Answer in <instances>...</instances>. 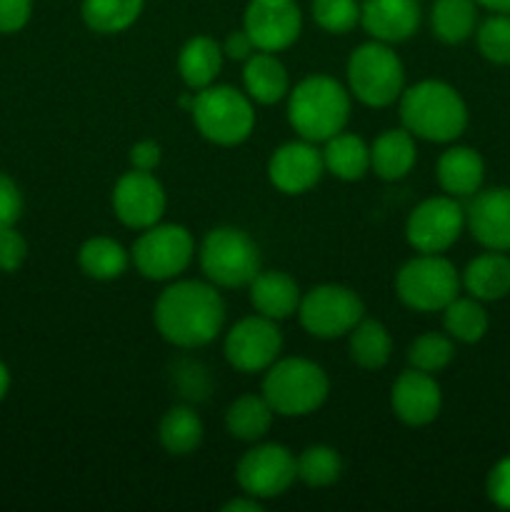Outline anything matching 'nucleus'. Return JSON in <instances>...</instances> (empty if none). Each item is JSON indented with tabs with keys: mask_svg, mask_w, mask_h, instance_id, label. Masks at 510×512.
I'll return each mask as SVG.
<instances>
[{
	"mask_svg": "<svg viewBox=\"0 0 510 512\" xmlns=\"http://www.w3.org/2000/svg\"><path fill=\"white\" fill-rule=\"evenodd\" d=\"M153 320L175 348H203L223 330L225 300L208 280H175L155 300Z\"/></svg>",
	"mask_w": 510,
	"mask_h": 512,
	"instance_id": "nucleus-1",
	"label": "nucleus"
},
{
	"mask_svg": "<svg viewBox=\"0 0 510 512\" xmlns=\"http://www.w3.org/2000/svg\"><path fill=\"white\" fill-rule=\"evenodd\" d=\"M400 120L410 135L428 143H453L468 128V105L453 85L420 80L398 100Z\"/></svg>",
	"mask_w": 510,
	"mask_h": 512,
	"instance_id": "nucleus-2",
	"label": "nucleus"
},
{
	"mask_svg": "<svg viewBox=\"0 0 510 512\" xmlns=\"http://www.w3.org/2000/svg\"><path fill=\"white\" fill-rule=\"evenodd\" d=\"M350 118V90L330 75H308L288 93V123L298 138L325 143L343 133Z\"/></svg>",
	"mask_w": 510,
	"mask_h": 512,
	"instance_id": "nucleus-3",
	"label": "nucleus"
},
{
	"mask_svg": "<svg viewBox=\"0 0 510 512\" xmlns=\"http://www.w3.org/2000/svg\"><path fill=\"white\" fill-rule=\"evenodd\" d=\"M330 380L318 363L305 358H278L263 378V398L275 415L303 418L328 400Z\"/></svg>",
	"mask_w": 510,
	"mask_h": 512,
	"instance_id": "nucleus-4",
	"label": "nucleus"
},
{
	"mask_svg": "<svg viewBox=\"0 0 510 512\" xmlns=\"http://www.w3.org/2000/svg\"><path fill=\"white\" fill-rule=\"evenodd\" d=\"M348 90L368 108H388L405 90V68L388 43L370 40L358 45L348 58Z\"/></svg>",
	"mask_w": 510,
	"mask_h": 512,
	"instance_id": "nucleus-5",
	"label": "nucleus"
},
{
	"mask_svg": "<svg viewBox=\"0 0 510 512\" xmlns=\"http://www.w3.org/2000/svg\"><path fill=\"white\" fill-rule=\"evenodd\" d=\"M190 115L205 140L215 145H240L255 128V108L248 93L230 85H208L195 93Z\"/></svg>",
	"mask_w": 510,
	"mask_h": 512,
	"instance_id": "nucleus-6",
	"label": "nucleus"
},
{
	"mask_svg": "<svg viewBox=\"0 0 510 512\" xmlns=\"http://www.w3.org/2000/svg\"><path fill=\"white\" fill-rule=\"evenodd\" d=\"M200 270L215 288H245L260 273V250L245 230L213 228L198 250Z\"/></svg>",
	"mask_w": 510,
	"mask_h": 512,
	"instance_id": "nucleus-7",
	"label": "nucleus"
},
{
	"mask_svg": "<svg viewBox=\"0 0 510 512\" xmlns=\"http://www.w3.org/2000/svg\"><path fill=\"white\" fill-rule=\"evenodd\" d=\"M460 273L443 253H418L395 275V293L415 313H440L460 295Z\"/></svg>",
	"mask_w": 510,
	"mask_h": 512,
	"instance_id": "nucleus-8",
	"label": "nucleus"
},
{
	"mask_svg": "<svg viewBox=\"0 0 510 512\" xmlns=\"http://www.w3.org/2000/svg\"><path fill=\"white\" fill-rule=\"evenodd\" d=\"M195 258V240L188 228L175 223H155L138 235L130 250L135 270L143 278L165 283L188 270Z\"/></svg>",
	"mask_w": 510,
	"mask_h": 512,
	"instance_id": "nucleus-9",
	"label": "nucleus"
},
{
	"mask_svg": "<svg viewBox=\"0 0 510 512\" xmlns=\"http://www.w3.org/2000/svg\"><path fill=\"white\" fill-rule=\"evenodd\" d=\"M300 325L308 335L333 340L348 335L365 318V305L355 290L325 283L308 290L298 305Z\"/></svg>",
	"mask_w": 510,
	"mask_h": 512,
	"instance_id": "nucleus-10",
	"label": "nucleus"
},
{
	"mask_svg": "<svg viewBox=\"0 0 510 512\" xmlns=\"http://www.w3.org/2000/svg\"><path fill=\"white\" fill-rule=\"evenodd\" d=\"M280 350H283V333L278 320H270L260 313L238 320L228 330L223 343L230 368L245 375L265 373L280 358Z\"/></svg>",
	"mask_w": 510,
	"mask_h": 512,
	"instance_id": "nucleus-11",
	"label": "nucleus"
},
{
	"mask_svg": "<svg viewBox=\"0 0 510 512\" xmlns=\"http://www.w3.org/2000/svg\"><path fill=\"white\" fill-rule=\"evenodd\" d=\"M465 230V208L453 195L423 200L405 223V238L418 253H445Z\"/></svg>",
	"mask_w": 510,
	"mask_h": 512,
	"instance_id": "nucleus-12",
	"label": "nucleus"
},
{
	"mask_svg": "<svg viewBox=\"0 0 510 512\" xmlns=\"http://www.w3.org/2000/svg\"><path fill=\"white\" fill-rule=\"evenodd\" d=\"M235 480H238L240 490L253 498H280L298 480L295 455L278 443L255 445L238 460Z\"/></svg>",
	"mask_w": 510,
	"mask_h": 512,
	"instance_id": "nucleus-13",
	"label": "nucleus"
},
{
	"mask_svg": "<svg viewBox=\"0 0 510 512\" xmlns=\"http://www.w3.org/2000/svg\"><path fill=\"white\" fill-rule=\"evenodd\" d=\"M243 30L255 50L280 53L300 38L303 13L295 0H250L243 15Z\"/></svg>",
	"mask_w": 510,
	"mask_h": 512,
	"instance_id": "nucleus-14",
	"label": "nucleus"
},
{
	"mask_svg": "<svg viewBox=\"0 0 510 512\" xmlns=\"http://www.w3.org/2000/svg\"><path fill=\"white\" fill-rule=\"evenodd\" d=\"M165 203L163 183L145 170H128L113 188V213L125 228L145 230L160 223Z\"/></svg>",
	"mask_w": 510,
	"mask_h": 512,
	"instance_id": "nucleus-15",
	"label": "nucleus"
},
{
	"mask_svg": "<svg viewBox=\"0 0 510 512\" xmlns=\"http://www.w3.org/2000/svg\"><path fill=\"white\" fill-rule=\"evenodd\" d=\"M325 173L323 150L310 140H290L268 160V178L280 193L303 195L320 183Z\"/></svg>",
	"mask_w": 510,
	"mask_h": 512,
	"instance_id": "nucleus-16",
	"label": "nucleus"
},
{
	"mask_svg": "<svg viewBox=\"0 0 510 512\" xmlns=\"http://www.w3.org/2000/svg\"><path fill=\"white\" fill-rule=\"evenodd\" d=\"M390 408H393L395 418L410 428L430 425L443 408V393H440L438 380L423 370H403L390 388Z\"/></svg>",
	"mask_w": 510,
	"mask_h": 512,
	"instance_id": "nucleus-17",
	"label": "nucleus"
},
{
	"mask_svg": "<svg viewBox=\"0 0 510 512\" xmlns=\"http://www.w3.org/2000/svg\"><path fill=\"white\" fill-rule=\"evenodd\" d=\"M465 228L485 250L510 253V188H480L465 208Z\"/></svg>",
	"mask_w": 510,
	"mask_h": 512,
	"instance_id": "nucleus-18",
	"label": "nucleus"
},
{
	"mask_svg": "<svg viewBox=\"0 0 510 512\" xmlns=\"http://www.w3.org/2000/svg\"><path fill=\"white\" fill-rule=\"evenodd\" d=\"M360 25L365 33L380 43H403L420 28L418 0H363Z\"/></svg>",
	"mask_w": 510,
	"mask_h": 512,
	"instance_id": "nucleus-19",
	"label": "nucleus"
},
{
	"mask_svg": "<svg viewBox=\"0 0 510 512\" xmlns=\"http://www.w3.org/2000/svg\"><path fill=\"white\" fill-rule=\"evenodd\" d=\"M438 185L445 195L453 198H473L485 180V160L483 155L468 145H453L438 158Z\"/></svg>",
	"mask_w": 510,
	"mask_h": 512,
	"instance_id": "nucleus-20",
	"label": "nucleus"
},
{
	"mask_svg": "<svg viewBox=\"0 0 510 512\" xmlns=\"http://www.w3.org/2000/svg\"><path fill=\"white\" fill-rule=\"evenodd\" d=\"M248 288L255 313L270 320H285L290 315H298L303 295H300L298 283L283 270H265V273L260 270Z\"/></svg>",
	"mask_w": 510,
	"mask_h": 512,
	"instance_id": "nucleus-21",
	"label": "nucleus"
},
{
	"mask_svg": "<svg viewBox=\"0 0 510 512\" xmlns=\"http://www.w3.org/2000/svg\"><path fill=\"white\" fill-rule=\"evenodd\" d=\"M465 293L480 303H495L510 295V258L500 250H488L465 265L460 273Z\"/></svg>",
	"mask_w": 510,
	"mask_h": 512,
	"instance_id": "nucleus-22",
	"label": "nucleus"
},
{
	"mask_svg": "<svg viewBox=\"0 0 510 512\" xmlns=\"http://www.w3.org/2000/svg\"><path fill=\"white\" fill-rule=\"evenodd\" d=\"M418 160L415 135L405 128L383 130L370 145V170L383 180H403Z\"/></svg>",
	"mask_w": 510,
	"mask_h": 512,
	"instance_id": "nucleus-23",
	"label": "nucleus"
},
{
	"mask_svg": "<svg viewBox=\"0 0 510 512\" xmlns=\"http://www.w3.org/2000/svg\"><path fill=\"white\" fill-rule=\"evenodd\" d=\"M243 85L245 93L253 103L273 105L288 98L290 93V78L285 65L275 58V53H265V50H255L243 68Z\"/></svg>",
	"mask_w": 510,
	"mask_h": 512,
	"instance_id": "nucleus-24",
	"label": "nucleus"
},
{
	"mask_svg": "<svg viewBox=\"0 0 510 512\" xmlns=\"http://www.w3.org/2000/svg\"><path fill=\"white\" fill-rule=\"evenodd\" d=\"M223 48L218 40L208 38V35H195L188 43L180 48L178 53V73L183 83L188 85L193 93L208 88L215 83V78L223 70Z\"/></svg>",
	"mask_w": 510,
	"mask_h": 512,
	"instance_id": "nucleus-25",
	"label": "nucleus"
},
{
	"mask_svg": "<svg viewBox=\"0 0 510 512\" xmlns=\"http://www.w3.org/2000/svg\"><path fill=\"white\" fill-rule=\"evenodd\" d=\"M275 410L270 408L263 395H240L225 410V428L235 440L243 443H258L273 428Z\"/></svg>",
	"mask_w": 510,
	"mask_h": 512,
	"instance_id": "nucleus-26",
	"label": "nucleus"
},
{
	"mask_svg": "<svg viewBox=\"0 0 510 512\" xmlns=\"http://www.w3.org/2000/svg\"><path fill=\"white\" fill-rule=\"evenodd\" d=\"M325 173L345 183H355L370 170V145L355 133H338L325 140L323 148Z\"/></svg>",
	"mask_w": 510,
	"mask_h": 512,
	"instance_id": "nucleus-27",
	"label": "nucleus"
},
{
	"mask_svg": "<svg viewBox=\"0 0 510 512\" xmlns=\"http://www.w3.org/2000/svg\"><path fill=\"white\" fill-rule=\"evenodd\" d=\"M478 8L475 0H435L430 10L433 35L445 45H460L478 28Z\"/></svg>",
	"mask_w": 510,
	"mask_h": 512,
	"instance_id": "nucleus-28",
	"label": "nucleus"
},
{
	"mask_svg": "<svg viewBox=\"0 0 510 512\" xmlns=\"http://www.w3.org/2000/svg\"><path fill=\"white\" fill-rule=\"evenodd\" d=\"M158 438L170 455L183 458L195 453L203 443V420L188 405H173L160 420Z\"/></svg>",
	"mask_w": 510,
	"mask_h": 512,
	"instance_id": "nucleus-29",
	"label": "nucleus"
},
{
	"mask_svg": "<svg viewBox=\"0 0 510 512\" xmlns=\"http://www.w3.org/2000/svg\"><path fill=\"white\" fill-rule=\"evenodd\" d=\"M78 265L88 278L115 280L128 270L130 253L113 238L95 235L88 238L78 250Z\"/></svg>",
	"mask_w": 510,
	"mask_h": 512,
	"instance_id": "nucleus-30",
	"label": "nucleus"
},
{
	"mask_svg": "<svg viewBox=\"0 0 510 512\" xmlns=\"http://www.w3.org/2000/svg\"><path fill=\"white\" fill-rule=\"evenodd\" d=\"M350 360L365 370H380L393 355V338L378 320H360L348 333Z\"/></svg>",
	"mask_w": 510,
	"mask_h": 512,
	"instance_id": "nucleus-31",
	"label": "nucleus"
},
{
	"mask_svg": "<svg viewBox=\"0 0 510 512\" xmlns=\"http://www.w3.org/2000/svg\"><path fill=\"white\" fill-rule=\"evenodd\" d=\"M440 313H443L445 333L453 340H458V343H480L490 328L488 310H485L483 303H480L478 298H473V295H468V298H460L458 295V298L450 300Z\"/></svg>",
	"mask_w": 510,
	"mask_h": 512,
	"instance_id": "nucleus-32",
	"label": "nucleus"
},
{
	"mask_svg": "<svg viewBox=\"0 0 510 512\" xmlns=\"http://www.w3.org/2000/svg\"><path fill=\"white\" fill-rule=\"evenodd\" d=\"M145 0H83L80 15L93 33L115 35L128 30L143 13Z\"/></svg>",
	"mask_w": 510,
	"mask_h": 512,
	"instance_id": "nucleus-33",
	"label": "nucleus"
},
{
	"mask_svg": "<svg viewBox=\"0 0 510 512\" xmlns=\"http://www.w3.org/2000/svg\"><path fill=\"white\" fill-rule=\"evenodd\" d=\"M295 465H298V480L310 488H328L343 475V458L330 445H310L295 458Z\"/></svg>",
	"mask_w": 510,
	"mask_h": 512,
	"instance_id": "nucleus-34",
	"label": "nucleus"
},
{
	"mask_svg": "<svg viewBox=\"0 0 510 512\" xmlns=\"http://www.w3.org/2000/svg\"><path fill=\"white\" fill-rule=\"evenodd\" d=\"M455 358V343L448 333H423L415 338L408 348L410 368L423 370V373H440L448 368Z\"/></svg>",
	"mask_w": 510,
	"mask_h": 512,
	"instance_id": "nucleus-35",
	"label": "nucleus"
},
{
	"mask_svg": "<svg viewBox=\"0 0 510 512\" xmlns=\"http://www.w3.org/2000/svg\"><path fill=\"white\" fill-rule=\"evenodd\" d=\"M480 55L493 65H510V13H493L475 28Z\"/></svg>",
	"mask_w": 510,
	"mask_h": 512,
	"instance_id": "nucleus-36",
	"label": "nucleus"
},
{
	"mask_svg": "<svg viewBox=\"0 0 510 512\" xmlns=\"http://www.w3.org/2000/svg\"><path fill=\"white\" fill-rule=\"evenodd\" d=\"M313 20L333 35H345L360 23L358 0H313Z\"/></svg>",
	"mask_w": 510,
	"mask_h": 512,
	"instance_id": "nucleus-37",
	"label": "nucleus"
},
{
	"mask_svg": "<svg viewBox=\"0 0 510 512\" xmlns=\"http://www.w3.org/2000/svg\"><path fill=\"white\" fill-rule=\"evenodd\" d=\"M25 258H28V243L15 230V225L0 228V273H15L23 268Z\"/></svg>",
	"mask_w": 510,
	"mask_h": 512,
	"instance_id": "nucleus-38",
	"label": "nucleus"
},
{
	"mask_svg": "<svg viewBox=\"0 0 510 512\" xmlns=\"http://www.w3.org/2000/svg\"><path fill=\"white\" fill-rule=\"evenodd\" d=\"M485 493L495 508L510 510V455L500 458L490 468L488 480H485Z\"/></svg>",
	"mask_w": 510,
	"mask_h": 512,
	"instance_id": "nucleus-39",
	"label": "nucleus"
},
{
	"mask_svg": "<svg viewBox=\"0 0 510 512\" xmlns=\"http://www.w3.org/2000/svg\"><path fill=\"white\" fill-rule=\"evenodd\" d=\"M23 215V193L10 175L0 173V228H10Z\"/></svg>",
	"mask_w": 510,
	"mask_h": 512,
	"instance_id": "nucleus-40",
	"label": "nucleus"
},
{
	"mask_svg": "<svg viewBox=\"0 0 510 512\" xmlns=\"http://www.w3.org/2000/svg\"><path fill=\"white\" fill-rule=\"evenodd\" d=\"M30 15H33V0H0V33H20L28 25Z\"/></svg>",
	"mask_w": 510,
	"mask_h": 512,
	"instance_id": "nucleus-41",
	"label": "nucleus"
},
{
	"mask_svg": "<svg viewBox=\"0 0 510 512\" xmlns=\"http://www.w3.org/2000/svg\"><path fill=\"white\" fill-rule=\"evenodd\" d=\"M128 158H130V168L153 173V170L160 165V160H163V150H160V145L155 143V140H138V143L130 148Z\"/></svg>",
	"mask_w": 510,
	"mask_h": 512,
	"instance_id": "nucleus-42",
	"label": "nucleus"
},
{
	"mask_svg": "<svg viewBox=\"0 0 510 512\" xmlns=\"http://www.w3.org/2000/svg\"><path fill=\"white\" fill-rule=\"evenodd\" d=\"M220 48H223L225 58L238 60V63H245V60L255 53L253 40H250V35L245 33V30H233V33L223 40V45H220Z\"/></svg>",
	"mask_w": 510,
	"mask_h": 512,
	"instance_id": "nucleus-43",
	"label": "nucleus"
},
{
	"mask_svg": "<svg viewBox=\"0 0 510 512\" xmlns=\"http://www.w3.org/2000/svg\"><path fill=\"white\" fill-rule=\"evenodd\" d=\"M223 512H263V500L243 493V498H235L223 505Z\"/></svg>",
	"mask_w": 510,
	"mask_h": 512,
	"instance_id": "nucleus-44",
	"label": "nucleus"
},
{
	"mask_svg": "<svg viewBox=\"0 0 510 512\" xmlns=\"http://www.w3.org/2000/svg\"><path fill=\"white\" fill-rule=\"evenodd\" d=\"M475 3L490 13H510V0H475Z\"/></svg>",
	"mask_w": 510,
	"mask_h": 512,
	"instance_id": "nucleus-45",
	"label": "nucleus"
},
{
	"mask_svg": "<svg viewBox=\"0 0 510 512\" xmlns=\"http://www.w3.org/2000/svg\"><path fill=\"white\" fill-rule=\"evenodd\" d=\"M8 390H10V370H8V365L0 360V403L5 400Z\"/></svg>",
	"mask_w": 510,
	"mask_h": 512,
	"instance_id": "nucleus-46",
	"label": "nucleus"
}]
</instances>
